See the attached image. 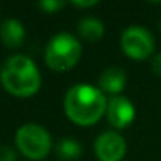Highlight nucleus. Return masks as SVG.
Listing matches in <instances>:
<instances>
[{
  "mask_svg": "<svg viewBox=\"0 0 161 161\" xmlns=\"http://www.w3.org/2000/svg\"><path fill=\"white\" fill-rule=\"evenodd\" d=\"M63 108L71 122L80 126H90L104 115L108 100L98 87L76 84L66 92Z\"/></svg>",
  "mask_w": 161,
  "mask_h": 161,
  "instance_id": "f257e3e1",
  "label": "nucleus"
},
{
  "mask_svg": "<svg viewBox=\"0 0 161 161\" xmlns=\"http://www.w3.org/2000/svg\"><path fill=\"white\" fill-rule=\"evenodd\" d=\"M0 82L8 93L27 98L40 90L41 76L32 58L16 54L3 62L0 68Z\"/></svg>",
  "mask_w": 161,
  "mask_h": 161,
  "instance_id": "f03ea898",
  "label": "nucleus"
},
{
  "mask_svg": "<svg viewBox=\"0 0 161 161\" xmlns=\"http://www.w3.org/2000/svg\"><path fill=\"white\" fill-rule=\"evenodd\" d=\"M82 47L80 43L69 33L54 35L44 51L46 65L54 71H68L77 65Z\"/></svg>",
  "mask_w": 161,
  "mask_h": 161,
  "instance_id": "7ed1b4c3",
  "label": "nucleus"
},
{
  "mask_svg": "<svg viewBox=\"0 0 161 161\" xmlns=\"http://www.w3.org/2000/svg\"><path fill=\"white\" fill-rule=\"evenodd\" d=\"M19 152L30 159H43L51 152V134L38 123H25L16 131Z\"/></svg>",
  "mask_w": 161,
  "mask_h": 161,
  "instance_id": "20e7f679",
  "label": "nucleus"
},
{
  "mask_svg": "<svg viewBox=\"0 0 161 161\" xmlns=\"http://www.w3.org/2000/svg\"><path fill=\"white\" fill-rule=\"evenodd\" d=\"M120 46H122V51L130 58L145 60L153 52L155 41H153L152 33L147 29L141 25H133V27H128L122 33Z\"/></svg>",
  "mask_w": 161,
  "mask_h": 161,
  "instance_id": "39448f33",
  "label": "nucleus"
},
{
  "mask_svg": "<svg viewBox=\"0 0 161 161\" xmlns=\"http://www.w3.org/2000/svg\"><path fill=\"white\" fill-rule=\"evenodd\" d=\"M125 153L126 142L115 131H106L95 141V155L100 161H122Z\"/></svg>",
  "mask_w": 161,
  "mask_h": 161,
  "instance_id": "423d86ee",
  "label": "nucleus"
},
{
  "mask_svg": "<svg viewBox=\"0 0 161 161\" xmlns=\"http://www.w3.org/2000/svg\"><path fill=\"white\" fill-rule=\"evenodd\" d=\"M106 115L112 126L122 130L133 123L136 117V109H134V104L126 97H112L108 101Z\"/></svg>",
  "mask_w": 161,
  "mask_h": 161,
  "instance_id": "0eeeda50",
  "label": "nucleus"
},
{
  "mask_svg": "<svg viewBox=\"0 0 161 161\" xmlns=\"http://www.w3.org/2000/svg\"><path fill=\"white\" fill-rule=\"evenodd\" d=\"M126 84V74L122 68L112 66L103 71V74L98 79V89L103 93L109 95H119Z\"/></svg>",
  "mask_w": 161,
  "mask_h": 161,
  "instance_id": "6e6552de",
  "label": "nucleus"
},
{
  "mask_svg": "<svg viewBox=\"0 0 161 161\" xmlns=\"http://www.w3.org/2000/svg\"><path fill=\"white\" fill-rule=\"evenodd\" d=\"M25 29L18 19H7L0 25V40L2 43L11 49L19 47L24 43Z\"/></svg>",
  "mask_w": 161,
  "mask_h": 161,
  "instance_id": "1a4fd4ad",
  "label": "nucleus"
},
{
  "mask_svg": "<svg viewBox=\"0 0 161 161\" xmlns=\"http://www.w3.org/2000/svg\"><path fill=\"white\" fill-rule=\"evenodd\" d=\"M77 32L87 41H98L104 36V25L95 18H84L77 24Z\"/></svg>",
  "mask_w": 161,
  "mask_h": 161,
  "instance_id": "9d476101",
  "label": "nucleus"
},
{
  "mask_svg": "<svg viewBox=\"0 0 161 161\" xmlns=\"http://www.w3.org/2000/svg\"><path fill=\"white\" fill-rule=\"evenodd\" d=\"M55 152H57L58 158H62L65 161H73V159H77L82 155V147H80V144L76 139L65 137V139L57 142Z\"/></svg>",
  "mask_w": 161,
  "mask_h": 161,
  "instance_id": "9b49d317",
  "label": "nucleus"
},
{
  "mask_svg": "<svg viewBox=\"0 0 161 161\" xmlns=\"http://www.w3.org/2000/svg\"><path fill=\"white\" fill-rule=\"evenodd\" d=\"M38 7L46 13H55L65 7V2H60V0H43V2L38 3Z\"/></svg>",
  "mask_w": 161,
  "mask_h": 161,
  "instance_id": "f8f14e48",
  "label": "nucleus"
},
{
  "mask_svg": "<svg viewBox=\"0 0 161 161\" xmlns=\"http://www.w3.org/2000/svg\"><path fill=\"white\" fill-rule=\"evenodd\" d=\"M0 161H16V152L8 145H0Z\"/></svg>",
  "mask_w": 161,
  "mask_h": 161,
  "instance_id": "ddd939ff",
  "label": "nucleus"
},
{
  "mask_svg": "<svg viewBox=\"0 0 161 161\" xmlns=\"http://www.w3.org/2000/svg\"><path fill=\"white\" fill-rule=\"evenodd\" d=\"M152 69L158 74V76H161V54H156L153 58H152Z\"/></svg>",
  "mask_w": 161,
  "mask_h": 161,
  "instance_id": "4468645a",
  "label": "nucleus"
},
{
  "mask_svg": "<svg viewBox=\"0 0 161 161\" xmlns=\"http://www.w3.org/2000/svg\"><path fill=\"white\" fill-rule=\"evenodd\" d=\"M98 2L97 0H92V2H73L74 7H80V8H89V7H95Z\"/></svg>",
  "mask_w": 161,
  "mask_h": 161,
  "instance_id": "2eb2a0df",
  "label": "nucleus"
}]
</instances>
